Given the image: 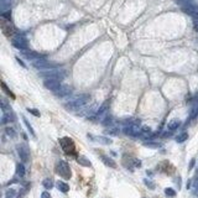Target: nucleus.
Returning <instances> with one entry per match:
<instances>
[{"instance_id": "obj_11", "label": "nucleus", "mask_w": 198, "mask_h": 198, "mask_svg": "<svg viewBox=\"0 0 198 198\" xmlns=\"http://www.w3.org/2000/svg\"><path fill=\"white\" fill-rule=\"evenodd\" d=\"M59 82H61V81H58V79H51V78H50V79H45L44 86H45V88H47V89H50V90L56 92V90L61 87Z\"/></svg>"}, {"instance_id": "obj_41", "label": "nucleus", "mask_w": 198, "mask_h": 198, "mask_svg": "<svg viewBox=\"0 0 198 198\" xmlns=\"http://www.w3.org/2000/svg\"><path fill=\"white\" fill-rule=\"evenodd\" d=\"M193 193H194V196H196V197H198V187H196V188H194Z\"/></svg>"}, {"instance_id": "obj_9", "label": "nucleus", "mask_w": 198, "mask_h": 198, "mask_svg": "<svg viewBox=\"0 0 198 198\" xmlns=\"http://www.w3.org/2000/svg\"><path fill=\"white\" fill-rule=\"evenodd\" d=\"M182 11L186 13L187 15L192 16L196 21H198V6L196 4H189L186 6H182Z\"/></svg>"}, {"instance_id": "obj_39", "label": "nucleus", "mask_w": 198, "mask_h": 198, "mask_svg": "<svg viewBox=\"0 0 198 198\" xmlns=\"http://www.w3.org/2000/svg\"><path fill=\"white\" fill-rule=\"evenodd\" d=\"M16 61H17V62H19V63H20V64H21V66H22V67H26V66H25V63H24V62H22V61H21V59H20V58H19V57H17V58H16Z\"/></svg>"}, {"instance_id": "obj_19", "label": "nucleus", "mask_w": 198, "mask_h": 198, "mask_svg": "<svg viewBox=\"0 0 198 198\" xmlns=\"http://www.w3.org/2000/svg\"><path fill=\"white\" fill-rule=\"evenodd\" d=\"M180 125H181V121H180V120H177V119H175V120H171V121L169 123L167 129H169L170 131H175L176 129H178V128H180Z\"/></svg>"}, {"instance_id": "obj_16", "label": "nucleus", "mask_w": 198, "mask_h": 198, "mask_svg": "<svg viewBox=\"0 0 198 198\" xmlns=\"http://www.w3.org/2000/svg\"><path fill=\"white\" fill-rule=\"evenodd\" d=\"M24 56L31 61H36V59L41 58V55L37 52H34V51H24Z\"/></svg>"}, {"instance_id": "obj_22", "label": "nucleus", "mask_w": 198, "mask_h": 198, "mask_svg": "<svg viewBox=\"0 0 198 198\" xmlns=\"http://www.w3.org/2000/svg\"><path fill=\"white\" fill-rule=\"evenodd\" d=\"M2 88H3V90H4V92H5V93H6V94H8L10 98L15 99V94H14V93H13V92H11V90L8 88V86L5 84V82H2Z\"/></svg>"}, {"instance_id": "obj_30", "label": "nucleus", "mask_w": 198, "mask_h": 198, "mask_svg": "<svg viewBox=\"0 0 198 198\" xmlns=\"http://www.w3.org/2000/svg\"><path fill=\"white\" fill-rule=\"evenodd\" d=\"M165 194H166L167 197H175L176 196V191L173 188H166V189H165Z\"/></svg>"}, {"instance_id": "obj_7", "label": "nucleus", "mask_w": 198, "mask_h": 198, "mask_svg": "<svg viewBox=\"0 0 198 198\" xmlns=\"http://www.w3.org/2000/svg\"><path fill=\"white\" fill-rule=\"evenodd\" d=\"M16 150H17V155H19L20 160H21L24 163L29 162V158H30V151H29V147H27L26 145H24V144H20V145H17Z\"/></svg>"}, {"instance_id": "obj_14", "label": "nucleus", "mask_w": 198, "mask_h": 198, "mask_svg": "<svg viewBox=\"0 0 198 198\" xmlns=\"http://www.w3.org/2000/svg\"><path fill=\"white\" fill-rule=\"evenodd\" d=\"M101 158H102V161L104 162L105 166L112 167V169H115V167H116V163H115V161H114L113 158H110V157L105 156V155H101Z\"/></svg>"}, {"instance_id": "obj_24", "label": "nucleus", "mask_w": 198, "mask_h": 198, "mask_svg": "<svg viewBox=\"0 0 198 198\" xmlns=\"http://www.w3.org/2000/svg\"><path fill=\"white\" fill-rule=\"evenodd\" d=\"M197 115H198V103L193 105V108H192V110H191V114H189V120L197 118Z\"/></svg>"}, {"instance_id": "obj_15", "label": "nucleus", "mask_w": 198, "mask_h": 198, "mask_svg": "<svg viewBox=\"0 0 198 198\" xmlns=\"http://www.w3.org/2000/svg\"><path fill=\"white\" fill-rule=\"evenodd\" d=\"M15 115H14V113L13 112H5L4 114H3V118H2V123L3 124H6V123H11V121H15Z\"/></svg>"}, {"instance_id": "obj_8", "label": "nucleus", "mask_w": 198, "mask_h": 198, "mask_svg": "<svg viewBox=\"0 0 198 198\" xmlns=\"http://www.w3.org/2000/svg\"><path fill=\"white\" fill-rule=\"evenodd\" d=\"M2 31H3V34L5 36H8V37H10V36H13L15 34V29H14L13 24L10 21H8V20H4V19L2 20Z\"/></svg>"}, {"instance_id": "obj_35", "label": "nucleus", "mask_w": 198, "mask_h": 198, "mask_svg": "<svg viewBox=\"0 0 198 198\" xmlns=\"http://www.w3.org/2000/svg\"><path fill=\"white\" fill-rule=\"evenodd\" d=\"M27 112H29V113H31V114H34L35 116H40V112H39V110H36V109H30V108H29V109H27Z\"/></svg>"}, {"instance_id": "obj_1", "label": "nucleus", "mask_w": 198, "mask_h": 198, "mask_svg": "<svg viewBox=\"0 0 198 198\" xmlns=\"http://www.w3.org/2000/svg\"><path fill=\"white\" fill-rule=\"evenodd\" d=\"M56 172L63 177L64 180H70L71 176H72V172H71V169H70V165L63 161V160H59L57 163H56Z\"/></svg>"}, {"instance_id": "obj_32", "label": "nucleus", "mask_w": 198, "mask_h": 198, "mask_svg": "<svg viewBox=\"0 0 198 198\" xmlns=\"http://www.w3.org/2000/svg\"><path fill=\"white\" fill-rule=\"evenodd\" d=\"M151 133V128L147 125H143L141 126V134H150Z\"/></svg>"}, {"instance_id": "obj_26", "label": "nucleus", "mask_w": 198, "mask_h": 198, "mask_svg": "<svg viewBox=\"0 0 198 198\" xmlns=\"http://www.w3.org/2000/svg\"><path fill=\"white\" fill-rule=\"evenodd\" d=\"M187 138H188V134H187V133H182V134H180V135L176 138V141L181 144V143H185V141L187 140Z\"/></svg>"}, {"instance_id": "obj_43", "label": "nucleus", "mask_w": 198, "mask_h": 198, "mask_svg": "<svg viewBox=\"0 0 198 198\" xmlns=\"http://www.w3.org/2000/svg\"><path fill=\"white\" fill-rule=\"evenodd\" d=\"M197 171H198V170H197Z\"/></svg>"}, {"instance_id": "obj_29", "label": "nucleus", "mask_w": 198, "mask_h": 198, "mask_svg": "<svg viewBox=\"0 0 198 198\" xmlns=\"http://www.w3.org/2000/svg\"><path fill=\"white\" fill-rule=\"evenodd\" d=\"M22 120H24V123H25V125H26L27 130L30 131V134H31L32 136H35V131H34V129H32V126L30 125V123L27 121V119H26V118H22Z\"/></svg>"}, {"instance_id": "obj_4", "label": "nucleus", "mask_w": 198, "mask_h": 198, "mask_svg": "<svg viewBox=\"0 0 198 198\" xmlns=\"http://www.w3.org/2000/svg\"><path fill=\"white\" fill-rule=\"evenodd\" d=\"M41 76L42 77H46L47 79H58V81H62L64 78V72L61 71V70H47L45 72H41Z\"/></svg>"}, {"instance_id": "obj_25", "label": "nucleus", "mask_w": 198, "mask_h": 198, "mask_svg": "<svg viewBox=\"0 0 198 198\" xmlns=\"http://www.w3.org/2000/svg\"><path fill=\"white\" fill-rule=\"evenodd\" d=\"M42 185H44V187H45L46 189H51V188L53 187V181H52L51 178H45L44 182H42Z\"/></svg>"}, {"instance_id": "obj_28", "label": "nucleus", "mask_w": 198, "mask_h": 198, "mask_svg": "<svg viewBox=\"0 0 198 198\" xmlns=\"http://www.w3.org/2000/svg\"><path fill=\"white\" fill-rule=\"evenodd\" d=\"M15 196H16V191L14 188H9L5 192V198H14Z\"/></svg>"}, {"instance_id": "obj_37", "label": "nucleus", "mask_w": 198, "mask_h": 198, "mask_svg": "<svg viewBox=\"0 0 198 198\" xmlns=\"http://www.w3.org/2000/svg\"><path fill=\"white\" fill-rule=\"evenodd\" d=\"M41 198H51V194H50L48 192H46V191H45V192H42V193H41Z\"/></svg>"}, {"instance_id": "obj_3", "label": "nucleus", "mask_w": 198, "mask_h": 198, "mask_svg": "<svg viewBox=\"0 0 198 198\" xmlns=\"http://www.w3.org/2000/svg\"><path fill=\"white\" fill-rule=\"evenodd\" d=\"M59 145L62 147V150L66 152V154H73L74 150H76V145H74V141L71 139V138H62L59 139Z\"/></svg>"}, {"instance_id": "obj_38", "label": "nucleus", "mask_w": 198, "mask_h": 198, "mask_svg": "<svg viewBox=\"0 0 198 198\" xmlns=\"http://www.w3.org/2000/svg\"><path fill=\"white\" fill-rule=\"evenodd\" d=\"M194 161H196L194 158H192V160H191V163H189V170H191V169L194 166Z\"/></svg>"}, {"instance_id": "obj_6", "label": "nucleus", "mask_w": 198, "mask_h": 198, "mask_svg": "<svg viewBox=\"0 0 198 198\" xmlns=\"http://www.w3.org/2000/svg\"><path fill=\"white\" fill-rule=\"evenodd\" d=\"M11 42H13V46L16 47L17 50L25 51V50L27 48V41H26V39H25L24 36H21V35H15V36L13 37Z\"/></svg>"}, {"instance_id": "obj_31", "label": "nucleus", "mask_w": 198, "mask_h": 198, "mask_svg": "<svg viewBox=\"0 0 198 198\" xmlns=\"http://www.w3.org/2000/svg\"><path fill=\"white\" fill-rule=\"evenodd\" d=\"M5 133H6L8 136H11V138H15V135H16L15 130H14L13 128H6V129H5Z\"/></svg>"}, {"instance_id": "obj_17", "label": "nucleus", "mask_w": 198, "mask_h": 198, "mask_svg": "<svg viewBox=\"0 0 198 198\" xmlns=\"http://www.w3.org/2000/svg\"><path fill=\"white\" fill-rule=\"evenodd\" d=\"M77 162L79 163V165H82V166H84V167H90L92 166V163H90V161L87 158V157H84V156H78L77 157Z\"/></svg>"}, {"instance_id": "obj_34", "label": "nucleus", "mask_w": 198, "mask_h": 198, "mask_svg": "<svg viewBox=\"0 0 198 198\" xmlns=\"http://www.w3.org/2000/svg\"><path fill=\"white\" fill-rule=\"evenodd\" d=\"M146 147H154V149H157L160 146V144H156V143H145L144 144Z\"/></svg>"}, {"instance_id": "obj_18", "label": "nucleus", "mask_w": 198, "mask_h": 198, "mask_svg": "<svg viewBox=\"0 0 198 198\" xmlns=\"http://www.w3.org/2000/svg\"><path fill=\"white\" fill-rule=\"evenodd\" d=\"M56 186H57V188L61 191V192H63V193H67L68 191H70V186L66 183V182H62V181H58L57 183H56Z\"/></svg>"}, {"instance_id": "obj_40", "label": "nucleus", "mask_w": 198, "mask_h": 198, "mask_svg": "<svg viewBox=\"0 0 198 198\" xmlns=\"http://www.w3.org/2000/svg\"><path fill=\"white\" fill-rule=\"evenodd\" d=\"M193 26H194V30L198 32V21H194V24H193Z\"/></svg>"}, {"instance_id": "obj_36", "label": "nucleus", "mask_w": 198, "mask_h": 198, "mask_svg": "<svg viewBox=\"0 0 198 198\" xmlns=\"http://www.w3.org/2000/svg\"><path fill=\"white\" fill-rule=\"evenodd\" d=\"M144 182H145V185H146L147 187H150L151 189H154V188H155V186H154V183H152L151 181H149V180H144Z\"/></svg>"}, {"instance_id": "obj_20", "label": "nucleus", "mask_w": 198, "mask_h": 198, "mask_svg": "<svg viewBox=\"0 0 198 198\" xmlns=\"http://www.w3.org/2000/svg\"><path fill=\"white\" fill-rule=\"evenodd\" d=\"M16 175L19 177H24L25 176V166L22 163H17L16 165Z\"/></svg>"}, {"instance_id": "obj_10", "label": "nucleus", "mask_w": 198, "mask_h": 198, "mask_svg": "<svg viewBox=\"0 0 198 198\" xmlns=\"http://www.w3.org/2000/svg\"><path fill=\"white\" fill-rule=\"evenodd\" d=\"M108 107H109V102L105 101L101 107H99L98 112H97V118L98 120H101V121H104V118H107V110H108Z\"/></svg>"}, {"instance_id": "obj_23", "label": "nucleus", "mask_w": 198, "mask_h": 198, "mask_svg": "<svg viewBox=\"0 0 198 198\" xmlns=\"http://www.w3.org/2000/svg\"><path fill=\"white\" fill-rule=\"evenodd\" d=\"M107 134H110V135H114V136H116L119 133H120V130H119V128H116V126H112V128H109L107 131H105Z\"/></svg>"}, {"instance_id": "obj_13", "label": "nucleus", "mask_w": 198, "mask_h": 198, "mask_svg": "<svg viewBox=\"0 0 198 198\" xmlns=\"http://www.w3.org/2000/svg\"><path fill=\"white\" fill-rule=\"evenodd\" d=\"M72 93V88L70 86H61L56 92L55 94L57 97H66V95H70Z\"/></svg>"}, {"instance_id": "obj_2", "label": "nucleus", "mask_w": 198, "mask_h": 198, "mask_svg": "<svg viewBox=\"0 0 198 198\" xmlns=\"http://www.w3.org/2000/svg\"><path fill=\"white\" fill-rule=\"evenodd\" d=\"M89 101H90L89 94H82V95L77 97L76 99H73V101L68 102L67 104H66V108L67 109H77V108L86 105L87 103H89Z\"/></svg>"}, {"instance_id": "obj_5", "label": "nucleus", "mask_w": 198, "mask_h": 198, "mask_svg": "<svg viewBox=\"0 0 198 198\" xmlns=\"http://www.w3.org/2000/svg\"><path fill=\"white\" fill-rule=\"evenodd\" d=\"M123 131H124V134L128 135V136L136 138V136H139L141 134V128L138 124H130V125H126Z\"/></svg>"}, {"instance_id": "obj_42", "label": "nucleus", "mask_w": 198, "mask_h": 198, "mask_svg": "<svg viewBox=\"0 0 198 198\" xmlns=\"http://www.w3.org/2000/svg\"><path fill=\"white\" fill-rule=\"evenodd\" d=\"M194 187H198V178L194 181Z\"/></svg>"}, {"instance_id": "obj_33", "label": "nucleus", "mask_w": 198, "mask_h": 198, "mask_svg": "<svg viewBox=\"0 0 198 198\" xmlns=\"http://www.w3.org/2000/svg\"><path fill=\"white\" fill-rule=\"evenodd\" d=\"M2 17H3L4 20L10 21V17H11V13H10V10H9V11H6V13H2Z\"/></svg>"}, {"instance_id": "obj_12", "label": "nucleus", "mask_w": 198, "mask_h": 198, "mask_svg": "<svg viewBox=\"0 0 198 198\" xmlns=\"http://www.w3.org/2000/svg\"><path fill=\"white\" fill-rule=\"evenodd\" d=\"M34 66L39 70H45V68H51L52 67V64L48 61L44 59V58H39V59L34 61Z\"/></svg>"}, {"instance_id": "obj_27", "label": "nucleus", "mask_w": 198, "mask_h": 198, "mask_svg": "<svg viewBox=\"0 0 198 198\" xmlns=\"http://www.w3.org/2000/svg\"><path fill=\"white\" fill-rule=\"evenodd\" d=\"M10 4H11V0H0V5H2L3 13L5 11V9H6L8 6H10Z\"/></svg>"}, {"instance_id": "obj_21", "label": "nucleus", "mask_w": 198, "mask_h": 198, "mask_svg": "<svg viewBox=\"0 0 198 198\" xmlns=\"http://www.w3.org/2000/svg\"><path fill=\"white\" fill-rule=\"evenodd\" d=\"M88 138H90V139H93V140H95V141H99V143H103V144H110V143H112V140H110V139H107V138H104V136L93 138V136L88 135Z\"/></svg>"}]
</instances>
